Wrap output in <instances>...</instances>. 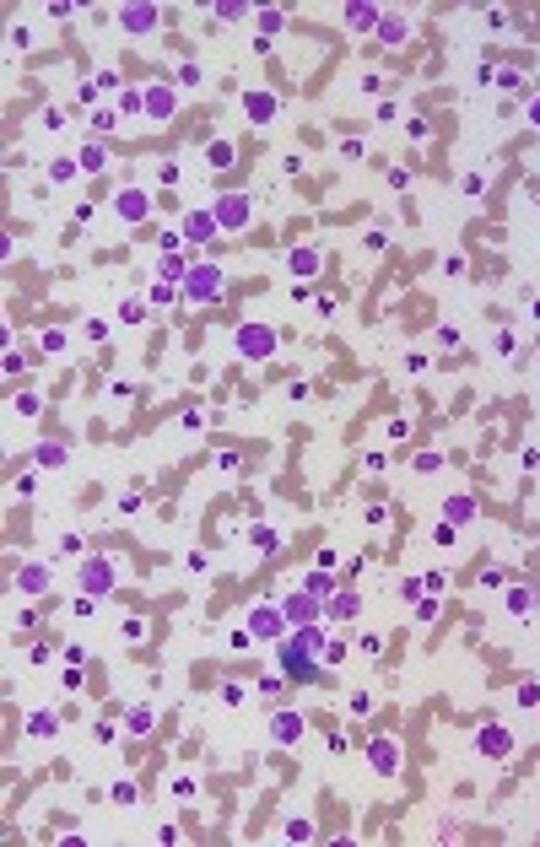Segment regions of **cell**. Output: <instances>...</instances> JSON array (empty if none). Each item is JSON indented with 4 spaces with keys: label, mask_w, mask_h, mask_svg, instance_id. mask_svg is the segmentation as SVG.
Listing matches in <instances>:
<instances>
[{
    "label": "cell",
    "mask_w": 540,
    "mask_h": 847,
    "mask_svg": "<svg viewBox=\"0 0 540 847\" xmlns=\"http://www.w3.org/2000/svg\"><path fill=\"white\" fill-rule=\"evenodd\" d=\"M319 648H324V642H319V632H308V626H303L297 637H287V642H281V669H287L292 680H308V675H313L308 653H319Z\"/></svg>",
    "instance_id": "obj_1"
},
{
    "label": "cell",
    "mask_w": 540,
    "mask_h": 847,
    "mask_svg": "<svg viewBox=\"0 0 540 847\" xmlns=\"http://www.w3.org/2000/svg\"><path fill=\"white\" fill-rule=\"evenodd\" d=\"M216 292H222V270H216V265H200V270L189 275V297H195V303H216Z\"/></svg>",
    "instance_id": "obj_2"
},
{
    "label": "cell",
    "mask_w": 540,
    "mask_h": 847,
    "mask_svg": "<svg viewBox=\"0 0 540 847\" xmlns=\"http://www.w3.org/2000/svg\"><path fill=\"white\" fill-rule=\"evenodd\" d=\"M216 222H222V227H244L248 222V200L244 195H222L216 200Z\"/></svg>",
    "instance_id": "obj_3"
},
{
    "label": "cell",
    "mask_w": 540,
    "mask_h": 847,
    "mask_svg": "<svg viewBox=\"0 0 540 847\" xmlns=\"http://www.w3.org/2000/svg\"><path fill=\"white\" fill-rule=\"evenodd\" d=\"M238 346H244V356H270V330L248 324V330H238Z\"/></svg>",
    "instance_id": "obj_4"
},
{
    "label": "cell",
    "mask_w": 540,
    "mask_h": 847,
    "mask_svg": "<svg viewBox=\"0 0 540 847\" xmlns=\"http://www.w3.org/2000/svg\"><path fill=\"white\" fill-rule=\"evenodd\" d=\"M81 589H92V594L114 589V567H108V561H87V567H81Z\"/></svg>",
    "instance_id": "obj_5"
},
{
    "label": "cell",
    "mask_w": 540,
    "mask_h": 847,
    "mask_svg": "<svg viewBox=\"0 0 540 847\" xmlns=\"http://www.w3.org/2000/svg\"><path fill=\"white\" fill-rule=\"evenodd\" d=\"M281 615H287V620H297V626H303V620H313V615H319V599H313V594H292V599H287V610H281Z\"/></svg>",
    "instance_id": "obj_6"
},
{
    "label": "cell",
    "mask_w": 540,
    "mask_h": 847,
    "mask_svg": "<svg viewBox=\"0 0 540 847\" xmlns=\"http://www.w3.org/2000/svg\"><path fill=\"white\" fill-rule=\"evenodd\" d=\"M270 734H276L281 745H292L297 734H303V718H297V712H276V718H270Z\"/></svg>",
    "instance_id": "obj_7"
},
{
    "label": "cell",
    "mask_w": 540,
    "mask_h": 847,
    "mask_svg": "<svg viewBox=\"0 0 540 847\" xmlns=\"http://www.w3.org/2000/svg\"><path fill=\"white\" fill-rule=\"evenodd\" d=\"M140 108H146L152 119H168V114H173V92L168 87H152L146 97H140Z\"/></svg>",
    "instance_id": "obj_8"
},
{
    "label": "cell",
    "mask_w": 540,
    "mask_h": 847,
    "mask_svg": "<svg viewBox=\"0 0 540 847\" xmlns=\"http://www.w3.org/2000/svg\"><path fill=\"white\" fill-rule=\"evenodd\" d=\"M481 750H486V756H508L513 750V740H508V728H486V734H481Z\"/></svg>",
    "instance_id": "obj_9"
},
{
    "label": "cell",
    "mask_w": 540,
    "mask_h": 847,
    "mask_svg": "<svg viewBox=\"0 0 540 847\" xmlns=\"http://www.w3.org/2000/svg\"><path fill=\"white\" fill-rule=\"evenodd\" d=\"M124 28H130V32L157 28V11H152V6H130V11H124Z\"/></svg>",
    "instance_id": "obj_10"
},
{
    "label": "cell",
    "mask_w": 540,
    "mask_h": 847,
    "mask_svg": "<svg viewBox=\"0 0 540 847\" xmlns=\"http://www.w3.org/2000/svg\"><path fill=\"white\" fill-rule=\"evenodd\" d=\"M281 620H287V615H276V610H254V620H248V626H254L260 637H281Z\"/></svg>",
    "instance_id": "obj_11"
},
{
    "label": "cell",
    "mask_w": 540,
    "mask_h": 847,
    "mask_svg": "<svg viewBox=\"0 0 540 847\" xmlns=\"http://www.w3.org/2000/svg\"><path fill=\"white\" fill-rule=\"evenodd\" d=\"M346 22H352V32H373V28H378V11H373V6H352Z\"/></svg>",
    "instance_id": "obj_12"
},
{
    "label": "cell",
    "mask_w": 540,
    "mask_h": 847,
    "mask_svg": "<svg viewBox=\"0 0 540 847\" xmlns=\"http://www.w3.org/2000/svg\"><path fill=\"white\" fill-rule=\"evenodd\" d=\"M119 216H124V222H140V216H146V195H136V189L119 195Z\"/></svg>",
    "instance_id": "obj_13"
},
{
    "label": "cell",
    "mask_w": 540,
    "mask_h": 847,
    "mask_svg": "<svg viewBox=\"0 0 540 847\" xmlns=\"http://www.w3.org/2000/svg\"><path fill=\"white\" fill-rule=\"evenodd\" d=\"M378 38H384V44H400V38H405V22H400V16H384V22H378Z\"/></svg>",
    "instance_id": "obj_14"
},
{
    "label": "cell",
    "mask_w": 540,
    "mask_h": 847,
    "mask_svg": "<svg viewBox=\"0 0 540 847\" xmlns=\"http://www.w3.org/2000/svg\"><path fill=\"white\" fill-rule=\"evenodd\" d=\"M373 767H378V771H395V745H389V740L373 745Z\"/></svg>",
    "instance_id": "obj_15"
},
{
    "label": "cell",
    "mask_w": 540,
    "mask_h": 847,
    "mask_svg": "<svg viewBox=\"0 0 540 847\" xmlns=\"http://www.w3.org/2000/svg\"><path fill=\"white\" fill-rule=\"evenodd\" d=\"M448 524H464V518H470V497H448Z\"/></svg>",
    "instance_id": "obj_16"
},
{
    "label": "cell",
    "mask_w": 540,
    "mask_h": 847,
    "mask_svg": "<svg viewBox=\"0 0 540 847\" xmlns=\"http://www.w3.org/2000/svg\"><path fill=\"white\" fill-rule=\"evenodd\" d=\"M330 615H340V620L356 615V599H352V594H335V599H330Z\"/></svg>",
    "instance_id": "obj_17"
},
{
    "label": "cell",
    "mask_w": 540,
    "mask_h": 847,
    "mask_svg": "<svg viewBox=\"0 0 540 847\" xmlns=\"http://www.w3.org/2000/svg\"><path fill=\"white\" fill-rule=\"evenodd\" d=\"M292 270L297 275H313V270H319V259H313L308 248H297V254H292Z\"/></svg>",
    "instance_id": "obj_18"
},
{
    "label": "cell",
    "mask_w": 540,
    "mask_h": 847,
    "mask_svg": "<svg viewBox=\"0 0 540 847\" xmlns=\"http://www.w3.org/2000/svg\"><path fill=\"white\" fill-rule=\"evenodd\" d=\"M184 232H189V238H211V216H189Z\"/></svg>",
    "instance_id": "obj_19"
},
{
    "label": "cell",
    "mask_w": 540,
    "mask_h": 847,
    "mask_svg": "<svg viewBox=\"0 0 540 847\" xmlns=\"http://www.w3.org/2000/svg\"><path fill=\"white\" fill-rule=\"evenodd\" d=\"M130 728H136V734H152V707H136V712H130Z\"/></svg>",
    "instance_id": "obj_20"
},
{
    "label": "cell",
    "mask_w": 540,
    "mask_h": 847,
    "mask_svg": "<svg viewBox=\"0 0 540 847\" xmlns=\"http://www.w3.org/2000/svg\"><path fill=\"white\" fill-rule=\"evenodd\" d=\"M32 734H38V740H44V734H54V718H49V712H32Z\"/></svg>",
    "instance_id": "obj_21"
},
{
    "label": "cell",
    "mask_w": 540,
    "mask_h": 847,
    "mask_svg": "<svg viewBox=\"0 0 540 847\" xmlns=\"http://www.w3.org/2000/svg\"><path fill=\"white\" fill-rule=\"evenodd\" d=\"M308 594H313V599H319V594L330 599V572H313V577H308Z\"/></svg>",
    "instance_id": "obj_22"
},
{
    "label": "cell",
    "mask_w": 540,
    "mask_h": 847,
    "mask_svg": "<svg viewBox=\"0 0 540 847\" xmlns=\"http://www.w3.org/2000/svg\"><path fill=\"white\" fill-rule=\"evenodd\" d=\"M76 173H81V167H76V162H65V157H60V162H54V184H65V179H76Z\"/></svg>",
    "instance_id": "obj_23"
},
{
    "label": "cell",
    "mask_w": 540,
    "mask_h": 847,
    "mask_svg": "<svg viewBox=\"0 0 540 847\" xmlns=\"http://www.w3.org/2000/svg\"><path fill=\"white\" fill-rule=\"evenodd\" d=\"M65 459V448H54V443H49V448H38V464H60Z\"/></svg>",
    "instance_id": "obj_24"
},
{
    "label": "cell",
    "mask_w": 540,
    "mask_h": 847,
    "mask_svg": "<svg viewBox=\"0 0 540 847\" xmlns=\"http://www.w3.org/2000/svg\"><path fill=\"white\" fill-rule=\"evenodd\" d=\"M211 162H216V167H227V162H232V146H222V140H216V146H211Z\"/></svg>",
    "instance_id": "obj_25"
},
{
    "label": "cell",
    "mask_w": 540,
    "mask_h": 847,
    "mask_svg": "<svg viewBox=\"0 0 540 847\" xmlns=\"http://www.w3.org/2000/svg\"><path fill=\"white\" fill-rule=\"evenodd\" d=\"M529 119H535V124H540V97H535V103H529Z\"/></svg>",
    "instance_id": "obj_26"
}]
</instances>
